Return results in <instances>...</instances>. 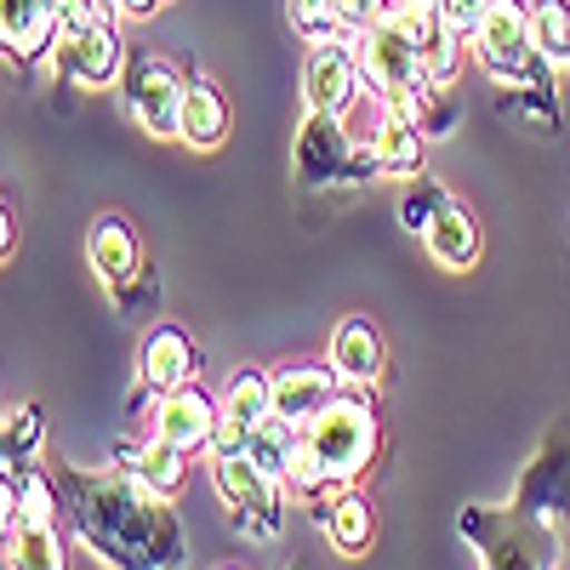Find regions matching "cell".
I'll use <instances>...</instances> for the list:
<instances>
[{
    "label": "cell",
    "mask_w": 570,
    "mask_h": 570,
    "mask_svg": "<svg viewBox=\"0 0 570 570\" xmlns=\"http://www.w3.org/2000/svg\"><path fill=\"white\" fill-rule=\"evenodd\" d=\"M303 445L314 451L331 485H354L376 456V411H371L365 389L348 383L314 422H303Z\"/></svg>",
    "instance_id": "1"
},
{
    "label": "cell",
    "mask_w": 570,
    "mask_h": 570,
    "mask_svg": "<svg viewBox=\"0 0 570 570\" xmlns=\"http://www.w3.org/2000/svg\"><path fill=\"white\" fill-rule=\"evenodd\" d=\"M354 52H360V80L371 98H394V91H422V86H434L422 69V52H416V40L383 12L376 23L354 29Z\"/></svg>",
    "instance_id": "2"
},
{
    "label": "cell",
    "mask_w": 570,
    "mask_h": 570,
    "mask_svg": "<svg viewBox=\"0 0 570 570\" xmlns=\"http://www.w3.org/2000/svg\"><path fill=\"white\" fill-rule=\"evenodd\" d=\"M52 69L63 80H75L80 91H104L126 75V46L115 35V23H86L63 12V29L52 40Z\"/></svg>",
    "instance_id": "3"
},
{
    "label": "cell",
    "mask_w": 570,
    "mask_h": 570,
    "mask_svg": "<svg viewBox=\"0 0 570 570\" xmlns=\"http://www.w3.org/2000/svg\"><path fill=\"white\" fill-rule=\"evenodd\" d=\"M120 86H126V109H131V120L142 131H149V137H177L188 80L166 58H131L126 75H120Z\"/></svg>",
    "instance_id": "4"
},
{
    "label": "cell",
    "mask_w": 570,
    "mask_h": 570,
    "mask_svg": "<svg viewBox=\"0 0 570 570\" xmlns=\"http://www.w3.org/2000/svg\"><path fill=\"white\" fill-rule=\"evenodd\" d=\"M360 52H354V40L343 35H331V40H314L308 46V63H303V104L308 115H331V120H343L354 109V91H360Z\"/></svg>",
    "instance_id": "5"
},
{
    "label": "cell",
    "mask_w": 570,
    "mask_h": 570,
    "mask_svg": "<svg viewBox=\"0 0 570 570\" xmlns=\"http://www.w3.org/2000/svg\"><path fill=\"white\" fill-rule=\"evenodd\" d=\"M473 52H480V63L497 75V80H519L531 63V0H491V12L480 23V35H473Z\"/></svg>",
    "instance_id": "6"
},
{
    "label": "cell",
    "mask_w": 570,
    "mask_h": 570,
    "mask_svg": "<svg viewBox=\"0 0 570 570\" xmlns=\"http://www.w3.org/2000/svg\"><path fill=\"white\" fill-rule=\"evenodd\" d=\"M217 411H223V400H212L200 383L166 389V394H160V411H155V434L171 440V445H183L188 456H200V451H212Z\"/></svg>",
    "instance_id": "7"
},
{
    "label": "cell",
    "mask_w": 570,
    "mask_h": 570,
    "mask_svg": "<svg viewBox=\"0 0 570 570\" xmlns=\"http://www.w3.org/2000/svg\"><path fill=\"white\" fill-rule=\"evenodd\" d=\"M86 263H91V274H98L104 285H115V292L137 285V274H142V240H137V228L126 217H115V212L91 217V228H86Z\"/></svg>",
    "instance_id": "8"
},
{
    "label": "cell",
    "mask_w": 570,
    "mask_h": 570,
    "mask_svg": "<svg viewBox=\"0 0 570 570\" xmlns=\"http://www.w3.org/2000/svg\"><path fill=\"white\" fill-rule=\"evenodd\" d=\"M343 394V376H337V365H279L274 371V416H285L292 428H303V422H314L331 400Z\"/></svg>",
    "instance_id": "9"
},
{
    "label": "cell",
    "mask_w": 570,
    "mask_h": 570,
    "mask_svg": "<svg viewBox=\"0 0 570 570\" xmlns=\"http://www.w3.org/2000/svg\"><path fill=\"white\" fill-rule=\"evenodd\" d=\"M212 485H217L223 508H228V513H240V519H252V513H274V502H279V491H285L279 480H268V473L257 468L252 451L212 456Z\"/></svg>",
    "instance_id": "10"
},
{
    "label": "cell",
    "mask_w": 570,
    "mask_h": 570,
    "mask_svg": "<svg viewBox=\"0 0 570 570\" xmlns=\"http://www.w3.org/2000/svg\"><path fill=\"white\" fill-rule=\"evenodd\" d=\"M325 360L337 365L343 383H354V389H376V383H383V360H389L383 331L354 314V320H343L337 331H331V354H325Z\"/></svg>",
    "instance_id": "11"
},
{
    "label": "cell",
    "mask_w": 570,
    "mask_h": 570,
    "mask_svg": "<svg viewBox=\"0 0 570 570\" xmlns=\"http://www.w3.org/2000/svg\"><path fill=\"white\" fill-rule=\"evenodd\" d=\"M228 126H234V109L223 98V86L195 75L183 91V126H177V142H188V149H223L228 142Z\"/></svg>",
    "instance_id": "12"
},
{
    "label": "cell",
    "mask_w": 570,
    "mask_h": 570,
    "mask_svg": "<svg viewBox=\"0 0 570 570\" xmlns=\"http://www.w3.org/2000/svg\"><path fill=\"white\" fill-rule=\"evenodd\" d=\"M422 246H428V257H434L440 268H451V274H468L473 263H480V223H473L462 206H434V217H428V228H422Z\"/></svg>",
    "instance_id": "13"
},
{
    "label": "cell",
    "mask_w": 570,
    "mask_h": 570,
    "mask_svg": "<svg viewBox=\"0 0 570 570\" xmlns=\"http://www.w3.org/2000/svg\"><path fill=\"white\" fill-rule=\"evenodd\" d=\"M137 376H142L149 389H160V394L195 383V343H188L177 325L149 331V337H142V348H137Z\"/></svg>",
    "instance_id": "14"
},
{
    "label": "cell",
    "mask_w": 570,
    "mask_h": 570,
    "mask_svg": "<svg viewBox=\"0 0 570 570\" xmlns=\"http://www.w3.org/2000/svg\"><path fill=\"white\" fill-rule=\"evenodd\" d=\"M320 531H325V542L337 548L343 559H365L371 542H376V508L360 491H343L337 502L320 513Z\"/></svg>",
    "instance_id": "15"
},
{
    "label": "cell",
    "mask_w": 570,
    "mask_h": 570,
    "mask_svg": "<svg viewBox=\"0 0 570 570\" xmlns=\"http://www.w3.org/2000/svg\"><path fill=\"white\" fill-rule=\"evenodd\" d=\"M371 166L389 177H416L422 171V126L383 109V120L371 131Z\"/></svg>",
    "instance_id": "16"
},
{
    "label": "cell",
    "mask_w": 570,
    "mask_h": 570,
    "mask_svg": "<svg viewBox=\"0 0 570 570\" xmlns=\"http://www.w3.org/2000/svg\"><path fill=\"white\" fill-rule=\"evenodd\" d=\"M223 411L228 416H240L246 428H252V434H257V428L274 416V371H257V365H240V371H234L228 376V383H223Z\"/></svg>",
    "instance_id": "17"
},
{
    "label": "cell",
    "mask_w": 570,
    "mask_h": 570,
    "mask_svg": "<svg viewBox=\"0 0 570 570\" xmlns=\"http://www.w3.org/2000/svg\"><path fill=\"white\" fill-rule=\"evenodd\" d=\"M137 485L149 491V497H160V502H171L188 485V451L155 434L149 445L137 451Z\"/></svg>",
    "instance_id": "18"
},
{
    "label": "cell",
    "mask_w": 570,
    "mask_h": 570,
    "mask_svg": "<svg viewBox=\"0 0 570 570\" xmlns=\"http://www.w3.org/2000/svg\"><path fill=\"white\" fill-rule=\"evenodd\" d=\"M531 46H537V58L564 63V52H570V0H531Z\"/></svg>",
    "instance_id": "19"
},
{
    "label": "cell",
    "mask_w": 570,
    "mask_h": 570,
    "mask_svg": "<svg viewBox=\"0 0 570 570\" xmlns=\"http://www.w3.org/2000/svg\"><path fill=\"white\" fill-rule=\"evenodd\" d=\"M7 564H23V570H52L63 564V542L52 525H12L7 537Z\"/></svg>",
    "instance_id": "20"
},
{
    "label": "cell",
    "mask_w": 570,
    "mask_h": 570,
    "mask_svg": "<svg viewBox=\"0 0 570 570\" xmlns=\"http://www.w3.org/2000/svg\"><path fill=\"white\" fill-rule=\"evenodd\" d=\"M389 18L416 40V52L428 58V52H434V46L451 35L445 29V18H440V0H389Z\"/></svg>",
    "instance_id": "21"
},
{
    "label": "cell",
    "mask_w": 570,
    "mask_h": 570,
    "mask_svg": "<svg viewBox=\"0 0 570 570\" xmlns=\"http://www.w3.org/2000/svg\"><path fill=\"white\" fill-rule=\"evenodd\" d=\"M292 23H297V35H303L308 46H314V40H331V35H348L337 0H292Z\"/></svg>",
    "instance_id": "22"
},
{
    "label": "cell",
    "mask_w": 570,
    "mask_h": 570,
    "mask_svg": "<svg viewBox=\"0 0 570 570\" xmlns=\"http://www.w3.org/2000/svg\"><path fill=\"white\" fill-rule=\"evenodd\" d=\"M7 508L18 513L12 525H52V513H58V502H52V491H46V480H40V473H29V480H23V491H18V502L7 497Z\"/></svg>",
    "instance_id": "23"
},
{
    "label": "cell",
    "mask_w": 570,
    "mask_h": 570,
    "mask_svg": "<svg viewBox=\"0 0 570 570\" xmlns=\"http://www.w3.org/2000/svg\"><path fill=\"white\" fill-rule=\"evenodd\" d=\"M485 12H491V0H440V18H445V29H451V35H462V40L480 35Z\"/></svg>",
    "instance_id": "24"
},
{
    "label": "cell",
    "mask_w": 570,
    "mask_h": 570,
    "mask_svg": "<svg viewBox=\"0 0 570 570\" xmlns=\"http://www.w3.org/2000/svg\"><path fill=\"white\" fill-rule=\"evenodd\" d=\"M69 18H86V23H115L120 18V0H63Z\"/></svg>",
    "instance_id": "25"
},
{
    "label": "cell",
    "mask_w": 570,
    "mask_h": 570,
    "mask_svg": "<svg viewBox=\"0 0 570 570\" xmlns=\"http://www.w3.org/2000/svg\"><path fill=\"white\" fill-rule=\"evenodd\" d=\"M337 7H343V23L348 29H365V23H376V18L389 12V0H337Z\"/></svg>",
    "instance_id": "26"
},
{
    "label": "cell",
    "mask_w": 570,
    "mask_h": 570,
    "mask_svg": "<svg viewBox=\"0 0 570 570\" xmlns=\"http://www.w3.org/2000/svg\"><path fill=\"white\" fill-rule=\"evenodd\" d=\"M166 0H120V18H155Z\"/></svg>",
    "instance_id": "27"
},
{
    "label": "cell",
    "mask_w": 570,
    "mask_h": 570,
    "mask_svg": "<svg viewBox=\"0 0 570 570\" xmlns=\"http://www.w3.org/2000/svg\"><path fill=\"white\" fill-rule=\"evenodd\" d=\"M564 69H570V52H564Z\"/></svg>",
    "instance_id": "28"
}]
</instances>
